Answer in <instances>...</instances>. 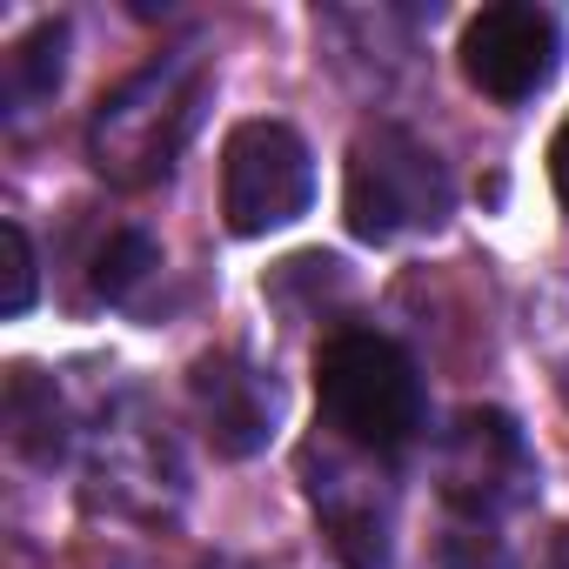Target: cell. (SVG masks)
Returning <instances> with one entry per match:
<instances>
[{
  "instance_id": "6da1fadb",
  "label": "cell",
  "mask_w": 569,
  "mask_h": 569,
  "mask_svg": "<svg viewBox=\"0 0 569 569\" xmlns=\"http://www.w3.org/2000/svg\"><path fill=\"white\" fill-rule=\"evenodd\" d=\"M342 214H349V234H362V241H402V234L442 228L456 214V181L429 141L382 121V128H362L349 148Z\"/></svg>"
},
{
  "instance_id": "7a4b0ae2",
  "label": "cell",
  "mask_w": 569,
  "mask_h": 569,
  "mask_svg": "<svg viewBox=\"0 0 569 569\" xmlns=\"http://www.w3.org/2000/svg\"><path fill=\"white\" fill-rule=\"evenodd\" d=\"M316 402L329 429L369 456H396L422 429V376L389 336H336L316 362Z\"/></svg>"
},
{
  "instance_id": "3957f363",
  "label": "cell",
  "mask_w": 569,
  "mask_h": 569,
  "mask_svg": "<svg viewBox=\"0 0 569 569\" xmlns=\"http://www.w3.org/2000/svg\"><path fill=\"white\" fill-rule=\"evenodd\" d=\"M194 101H201V74L188 61H154L148 74H134L121 94L101 101V114L88 128L94 168L128 181V188L161 181L194 128Z\"/></svg>"
},
{
  "instance_id": "277c9868",
  "label": "cell",
  "mask_w": 569,
  "mask_h": 569,
  "mask_svg": "<svg viewBox=\"0 0 569 569\" xmlns=\"http://www.w3.org/2000/svg\"><path fill=\"white\" fill-rule=\"evenodd\" d=\"M316 201V154L289 121H241L221 148V214L234 234L302 221Z\"/></svg>"
},
{
  "instance_id": "5b68a950",
  "label": "cell",
  "mask_w": 569,
  "mask_h": 569,
  "mask_svg": "<svg viewBox=\"0 0 569 569\" xmlns=\"http://www.w3.org/2000/svg\"><path fill=\"white\" fill-rule=\"evenodd\" d=\"M456 54H462V74H469L476 94L516 108L536 88H549L556 54H562V34H556V21L542 8H529V0H502V8L469 14Z\"/></svg>"
},
{
  "instance_id": "8992f818",
  "label": "cell",
  "mask_w": 569,
  "mask_h": 569,
  "mask_svg": "<svg viewBox=\"0 0 569 569\" xmlns=\"http://www.w3.org/2000/svg\"><path fill=\"white\" fill-rule=\"evenodd\" d=\"M536 482V456L522 442V429L496 409H469L456 429H449V449H442V496L476 516V522H496L509 516Z\"/></svg>"
},
{
  "instance_id": "52a82bcc",
  "label": "cell",
  "mask_w": 569,
  "mask_h": 569,
  "mask_svg": "<svg viewBox=\"0 0 569 569\" xmlns=\"http://www.w3.org/2000/svg\"><path fill=\"white\" fill-rule=\"evenodd\" d=\"M194 402H201L208 442H214L221 456H254V449L274 436V382L254 376V369L234 362V356L194 362Z\"/></svg>"
},
{
  "instance_id": "ba28073f",
  "label": "cell",
  "mask_w": 569,
  "mask_h": 569,
  "mask_svg": "<svg viewBox=\"0 0 569 569\" xmlns=\"http://www.w3.org/2000/svg\"><path fill=\"white\" fill-rule=\"evenodd\" d=\"M61 54H68V28H61V21L34 28V34L8 54V101H14V114L61 88Z\"/></svg>"
},
{
  "instance_id": "9c48e42d",
  "label": "cell",
  "mask_w": 569,
  "mask_h": 569,
  "mask_svg": "<svg viewBox=\"0 0 569 569\" xmlns=\"http://www.w3.org/2000/svg\"><path fill=\"white\" fill-rule=\"evenodd\" d=\"M148 268H161L154 241H148L141 228H121V234L101 248V261H94V289H101L108 302H128V296H134V281H141Z\"/></svg>"
},
{
  "instance_id": "30bf717a",
  "label": "cell",
  "mask_w": 569,
  "mask_h": 569,
  "mask_svg": "<svg viewBox=\"0 0 569 569\" xmlns=\"http://www.w3.org/2000/svg\"><path fill=\"white\" fill-rule=\"evenodd\" d=\"M34 309V241L21 221L0 228V316H28Z\"/></svg>"
},
{
  "instance_id": "8fae6325",
  "label": "cell",
  "mask_w": 569,
  "mask_h": 569,
  "mask_svg": "<svg viewBox=\"0 0 569 569\" xmlns=\"http://www.w3.org/2000/svg\"><path fill=\"white\" fill-rule=\"evenodd\" d=\"M549 188H556V201L569 208V114H562V128H556V141H549Z\"/></svg>"
},
{
  "instance_id": "7c38bea8",
  "label": "cell",
  "mask_w": 569,
  "mask_h": 569,
  "mask_svg": "<svg viewBox=\"0 0 569 569\" xmlns=\"http://www.w3.org/2000/svg\"><path fill=\"white\" fill-rule=\"evenodd\" d=\"M549 569H569V529L556 536V549H549Z\"/></svg>"
}]
</instances>
